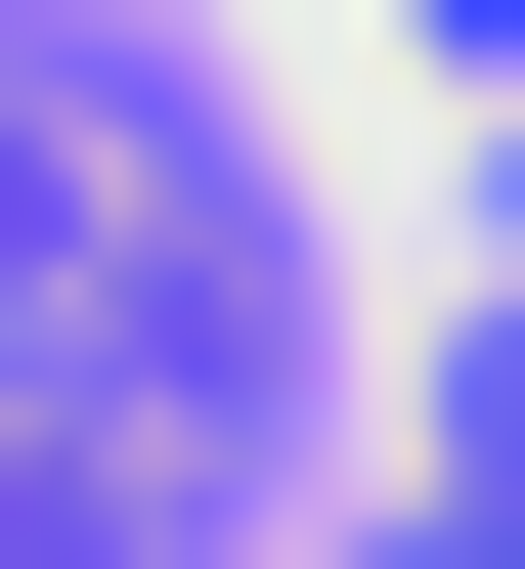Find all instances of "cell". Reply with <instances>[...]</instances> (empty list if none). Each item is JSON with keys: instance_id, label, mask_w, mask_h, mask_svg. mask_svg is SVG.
<instances>
[{"instance_id": "cell-1", "label": "cell", "mask_w": 525, "mask_h": 569, "mask_svg": "<svg viewBox=\"0 0 525 569\" xmlns=\"http://www.w3.org/2000/svg\"><path fill=\"white\" fill-rule=\"evenodd\" d=\"M263 351H306L263 132L132 44V0H0V569H175L263 482Z\"/></svg>"}, {"instance_id": "cell-2", "label": "cell", "mask_w": 525, "mask_h": 569, "mask_svg": "<svg viewBox=\"0 0 525 569\" xmlns=\"http://www.w3.org/2000/svg\"><path fill=\"white\" fill-rule=\"evenodd\" d=\"M438 44H482V88H525V0H438Z\"/></svg>"}]
</instances>
